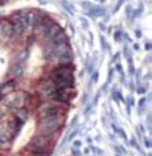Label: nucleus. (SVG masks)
I'll use <instances>...</instances> for the list:
<instances>
[{
	"instance_id": "2",
	"label": "nucleus",
	"mask_w": 152,
	"mask_h": 156,
	"mask_svg": "<svg viewBox=\"0 0 152 156\" xmlns=\"http://www.w3.org/2000/svg\"><path fill=\"white\" fill-rule=\"evenodd\" d=\"M10 2H14V0H0V7H3V5L8 4V3H10Z\"/></svg>"
},
{
	"instance_id": "1",
	"label": "nucleus",
	"mask_w": 152,
	"mask_h": 156,
	"mask_svg": "<svg viewBox=\"0 0 152 156\" xmlns=\"http://www.w3.org/2000/svg\"><path fill=\"white\" fill-rule=\"evenodd\" d=\"M75 96L74 53L52 14L29 8L0 16V155L30 121L39 137L58 141Z\"/></svg>"
}]
</instances>
